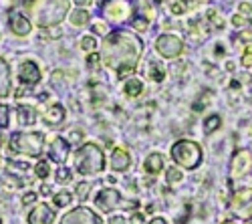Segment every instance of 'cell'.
Masks as SVG:
<instances>
[{
	"instance_id": "cell-1",
	"label": "cell",
	"mask_w": 252,
	"mask_h": 224,
	"mask_svg": "<svg viewBox=\"0 0 252 224\" xmlns=\"http://www.w3.org/2000/svg\"><path fill=\"white\" fill-rule=\"evenodd\" d=\"M103 49V59L107 61L109 67L117 69L119 79H123L135 71L137 61L143 53V43L129 31H113L105 38Z\"/></svg>"
},
{
	"instance_id": "cell-2",
	"label": "cell",
	"mask_w": 252,
	"mask_h": 224,
	"mask_svg": "<svg viewBox=\"0 0 252 224\" xmlns=\"http://www.w3.org/2000/svg\"><path fill=\"white\" fill-rule=\"evenodd\" d=\"M105 168V156L99 146L95 144H85L75 152V170L83 176L99 174Z\"/></svg>"
},
{
	"instance_id": "cell-3",
	"label": "cell",
	"mask_w": 252,
	"mask_h": 224,
	"mask_svg": "<svg viewBox=\"0 0 252 224\" xmlns=\"http://www.w3.org/2000/svg\"><path fill=\"white\" fill-rule=\"evenodd\" d=\"M172 160L176 161L178 166L186 168V170H196L202 164V148L196 144V141L190 139H180L172 146L170 150Z\"/></svg>"
},
{
	"instance_id": "cell-4",
	"label": "cell",
	"mask_w": 252,
	"mask_h": 224,
	"mask_svg": "<svg viewBox=\"0 0 252 224\" xmlns=\"http://www.w3.org/2000/svg\"><path fill=\"white\" fill-rule=\"evenodd\" d=\"M45 148V135L38 131H16L10 135V150L25 156H40Z\"/></svg>"
},
{
	"instance_id": "cell-5",
	"label": "cell",
	"mask_w": 252,
	"mask_h": 224,
	"mask_svg": "<svg viewBox=\"0 0 252 224\" xmlns=\"http://www.w3.org/2000/svg\"><path fill=\"white\" fill-rule=\"evenodd\" d=\"M69 12V0H47L36 10V25L38 27H55Z\"/></svg>"
},
{
	"instance_id": "cell-6",
	"label": "cell",
	"mask_w": 252,
	"mask_h": 224,
	"mask_svg": "<svg viewBox=\"0 0 252 224\" xmlns=\"http://www.w3.org/2000/svg\"><path fill=\"white\" fill-rule=\"evenodd\" d=\"M230 208L238 218L252 220V188H242L236 190L230 200Z\"/></svg>"
},
{
	"instance_id": "cell-7",
	"label": "cell",
	"mask_w": 252,
	"mask_h": 224,
	"mask_svg": "<svg viewBox=\"0 0 252 224\" xmlns=\"http://www.w3.org/2000/svg\"><path fill=\"white\" fill-rule=\"evenodd\" d=\"M95 206L101 208L103 212H111L115 208H121V206H127V208H133L137 206V202H125L121 198V194L117 190H101L99 196L95 198Z\"/></svg>"
},
{
	"instance_id": "cell-8",
	"label": "cell",
	"mask_w": 252,
	"mask_h": 224,
	"mask_svg": "<svg viewBox=\"0 0 252 224\" xmlns=\"http://www.w3.org/2000/svg\"><path fill=\"white\" fill-rule=\"evenodd\" d=\"M156 49L161 57L165 59H176L182 55L184 51V43H182V38L176 36V34H161L158 40H156Z\"/></svg>"
},
{
	"instance_id": "cell-9",
	"label": "cell",
	"mask_w": 252,
	"mask_h": 224,
	"mask_svg": "<svg viewBox=\"0 0 252 224\" xmlns=\"http://www.w3.org/2000/svg\"><path fill=\"white\" fill-rule=\"evenodd\" d=\"M103 14L107 16V20L111 23H121V20H127L131 14V4L127 0H107L103 4Z\"/></svg>"
},
{
	"instance_id": "cell-10",
	"label": "cell",
	"mask_w": 252,
	"mask_h": 224,
	"mask_svg": "<svg viewBox=\"0 0 252 224\" xmlns=\"http://www.w3.org/2000/svg\"><path fill=\"white\" fill-rule=\"evenodd\" d=\"M61 224H101V218L95 212H91L89 208L81 206V208L71 210L65 218L61 220Z\"/></svg>"
},
{
	"instance_id": "cell-11",
	"label": "cell",
	"mask_w": 252,
	"mask_h": 224,
	"mask_svg": "<svg viewBox=\"0 0 252 224\" xmlns=\"http://www.w3.org/2000/svg\"><path fill=\"white\" fill-rule=\"evenodd\" d=\"M252 166V154L246 152V150H240L234 154V160H232V166H230V176L232 178H240L248 172V168Z\"/></svg>"
},
{
	"instance_id": "cell-12",
	"label": "cell",
	"mask_w": 252,
	"mask_h": 224,
	"mask_svg": "<svg viewBox=\"0 0 252 224\" xmlns=\"http://www.w3.org/2000/svg\"><path fill=\"white\" fill-rule=\"evenodd\" d=\"M18 79L23 81L25 85H36L40 81V69L32 61H23L18 69Z\"/></svg>"
},
{
	"instance_id": "cell-13",
	"label": "cell",
	"mask_w": 252,
	"mask_h": 224,
	"mask_svg": "<svg viewBox=\"0 0 252 224\" xmlns=\"http://www.w3.org/2000/svg\"><path fill=\"white\" fill-rule=\"evenodd\" d=\"M8 27L10 31L16 34V36H27L31 32V20L25 16V14H20V12H10V18H8Z\"/></svg>"
},
{
	"instance_id": "cell-14",
	"label": "cell",
	"mask_w": 252,
	"mask_h": 224,
	"mask_svg": "<svg viewBox=\"0 0 252 224\" xmlns=\"http://www.w3.org/2000/svg\"><path fill=\"white\" fill-rule=\"evenodd\" d=\"M53 220H55V212L47 204L36 206L29 214V224H53Z\"/></svg>"
},
{
	"instance_id": "cell-15",
	"label": "cell",
	"mask_w": 252,
	"mask_h": 224,
	"mask_svg": "<svg viewBox=\"0 0 252 224\" xmlns=\"http://www.w3.org/2000/svg\"><path fill=\"white\" fill-rule=\"evenodd\" d=\"M69 144L63 137H55V141H53V146L49 148V156H51V160L53 161H57V164L61 166L63 161L67 160V156H69Z\"/></svg>"
},
{
	"instance_id": "cell-16",
	"label": "cell",
	"mask_w": 252,
	"mask_h": 224,
	"mask_svg": "<svg viewBox=\"0 0 252 224\" xmlns=\"http://www.w3.org/2000/svg\"><path fill=\"white\" fill-rule=\"evenodd\" d=\"M129 166H131V158H129L127 150L117 148L111 156V168L117 172H125V170H129Z\"/></svg>"
},
{
	"instance_id": "cell-17",
	"label": "cell",
	"mask_w": 252,
	"mask_h": 224,
	"mask_svg": "<svg viewBox=\"0 0 252 224\" xmlns=\"http://www.w3.org/2000/svg\"><path fill=\"white\" fill-rule=\"evenodd\" d=\"M8 93H10V67L0 57V97H6Z\"/></svg>"
},
{
	"instance_id": "cell-18",
	"label": "cell",
	"mask_w": 252,
	"mask_h": 224,
	"mask_svg": "<svg viewBox=\"0 0 252 224\" xmlns=\"http://www.w3.org/2000/svg\"><path fill=\"white\" fill-rule=\"evenodd\" d=\"M43 119H45V124H49V126H61L63 121H65V107L59 105V103L51 105Z\"/></svg>"
},
{
	"instance_id": "cell-19",
	"label": "cell",
	"mask_w": 252,
	"mask_h": 224,
	"mask_svg": "<svg viewBox=\"0 0 252 224\" xmlns=\"http://www.w3.org/2000/svg\"><path fill=\"white\" fill-rule=\"evenodd\" d=\"M143 168H145V172H148V174H159V172L163 170V156H161V154H152V156H148Z\"/></svg>"
},
{
	"instance_id": "cell-20",
	"label": "cell",
	"mask_w": 252,
	"mask_h": 224,
	"mask_svg": "<svg viewBox=\"0 0 252 224\" xmlns=\"http://www.w3.org/2000/svg\"><path fill=\"white\" fill-rule=\"evenodd\" d=\"M232 43H234L236 47H240L246 55H252V31L238 32V34L232 38Z\"/></svg>"
},
{
	"instance_id": "cell-21",
	"label": "cell",
	"mask_w": 252,
	"mask_h": 224,
	"mask_svg": "<svg viewBox=\"0 0 252 224\" xmlns=\"http://www.w3.org/2000/svg\"><path fill=\"white\" fill-rule=\"evenodd\" d=\"M18 121H20V126H32L34 121H36L34 109L29 107V105H20L18 107Z\"/></svg>"
},
{
	"instance_id": "cell-22",
	"label": "cell",
	"mask_w": 252,
	"mask_h": 224,
	"mask_svg": "<svg viewBox=\"0 0 252 224\" xmlns=\"http://www.w3.org/2000/svg\"><path fill=\"white\" fill-rule=\"evenodd\" d=\"M148 77H150V81H154V83H161L163 77H165V71H163L161 63H158V61H152L150 67H148Z\"/></svg>"
},
{
	"instance_id": "cell-23",
	"label": "cell",
	"mask_w": 252,
	"mask_h": 224,
	"mask_svg": "<svg viewBox=\"0 0 252 224\" xmlns=\"http://www.w3.org/2000/svg\"><path fill=\"white\" fill-rule=\"evenodd\" d=\"M123 91H125V95H127V97H137L143 91V83L139 79H129L127 83H125Z\"/></svg>"
},
{
	"instance_id": "cell-24",
	"label": "cell",
	"mask_w": 252,
	"mask_h": 224,
	"mask_svg": "<svg viewBox=\"0 0 252 224\" xmlns=\"http://www.w3.org/2000/svg\"><path fill=\"white\" fill-rule=\"evenodd\" d=\"M89 18H91L89 12H87V10H83V8L71 12V16H69V20H71V25H73V27H83V25H87V23H89Z\"/></svg>"
},
{
	"instance_id": "cell-25",
	"label": "cell",
	"mask_w": 252,
	"mask_h": 224,
	"mask_svg": "<svg viewBox=\"0 0 252 224\" xmlns=\"http://www.w3.org/2000/svg\"><path fill=\"white\" fill-rule=\"evenodd\" d=\"M220 126H222L220 115H210V117L204 119V129H206V133H214L216 129H220Z\"/></svg>"
},
{
	"instance_id": "cell-26",
	"label": "cell",
	"mask_w": 252,
	"mask_h": 224,
	"mask_svg": "<svg viewBox=\"0 0 252 224\" xmlns=\"http://www.w3.org/2000/svg\"><path fill=\"white\" fill-rule=\"evenodd\" d=\"M71 200H73V194L71 192H59V194H55V198H53V202H55V206H59V208H65V206H69L71 204Z\"/></svg>"
},
{
	"instance_id": "cell-27",
	"label": "cell",
	"mask_w": 252,
	"mask_h": 224,
	"mask_svg": "<svg viewBox=\"0 0 252 224\" xmlns=\"http://www.w3.org/2000/svg\"><path fill=\"white\" fill-rule=\"evenodd\" d=\"M206 20H210V23H212L216 29H222L224 27V20H222V16L214 10V8H210L208 12H206Z\"/></svg>"
},
{
	"instance_id": "cell-28",
	"label": "cell",
	"mask_w": 252,
	"mask_h": 224,
	"mask_svg": "<svg viewBox=\"0 0 252 224\" xmlns=\"http://www.w3.org/2000/svg\"><path fill=\"white\" fill-rule=\"evenodd\" d=\"M10 124V109L0 103V129H6Z\"/></svg>"
},
{
	"instance_id": "cell-29",
	"label": "cell",
	"mask_w": 252,
	"mask_h": 224,
	"mask_svg": "<svg viewBox=\"0 0 252 224\" xmlns=\"http://www.w3.org/2000/svg\"><path fill=\"white\" fill-rule=\"evenodd\" d=\"M81 49L83 51H87V53H93L97 49V40L93 36H83L81 38Z\"/></svg>"
},
{
	"instance_id": "cell-30",
	"label": "cell",
	"mask_w": 252,
	"mask_h": 224,
	"mask_svg": "<svg viewBox=\"0 0 252 224\" xmlns=\"http://www.w3.org/2000/svg\"><path fill=\"white\" fill-rule=\"evenodd\" d=\"M165 176H167V184H178V182H182V172L178 168H170Z\"/></svg>"
},
{
	"instance_id": "cell-31",
	"label": "cell",
	"mask_w": 252,
	"mask_h": 224,
	"mask_svg": "<svg viewBox=\"0 0 252 224\" xmlns=\"http://www.w3.org/2000/svg\"><path fill=\"white\" fill-rule=\"evenodd\" d=\"M89 192H91V184H87V182H81V184L77 186V196H79V200H87Z\"/></svg>"
},
{
	"instance_id": "cell-32",
	"label": "cell",
	"mask_w": 252,
	"mask_h": 224,
	"mask_svg": "<svg viewBox=\"0 0 252 224\" xmlns=\"http://www.w3.org/2000/svg\"><path fill=\"white\" fill-rule=\"evenodd\" d=\"M57 182H61V184H69L71 182V172L65 170V168H59L57 170Z\"/></svg>"
},
{
	"instance_id": "cell-33",
	"label": "cell",
	"mask_w": 252,
	"mask_h": 224,
	"mask_svg": "<svg viewBox=\"0 0 252 224\" xmlns=\"http://www.w3.org/2000/svg\"><path fill=\"white\" fill-rule=\"evenodd\" d=\"M34 172H36L38 178H47L49 176V164H47V161H40V164L34 168Z\"/></svg>"
},
{
	"instance_id": "cell-34",
	"label": "cell",
	"mask_w": 252,
	"mask_h": 224,
	"mask_svg": "<svg viewBox=\"0 0 252 224\" xmlns=\"http://www.w3.org/2000/svg\"><path fill=\"white\" fill-rule=\"evenodd\" d=\"M133 29L139 31V32L148 31V20H145V18H137V20H133Z\"/></svg>"
},
{
	"instance_id": "cell-35",
	"label": "cell",
	"mask_w": 252,
	"mask_h": 224,
	"mask_svg": "<svg viewBox=\"0 0 252 224\" xmlns=\"http://www.w3.org/2000/svg\"><path fill=\"white\" fill-rule=\"evenodd\" d=\"M36 200V194L34 192H27L25 196H23V204L27 206V204H32V202Z\"/></svg>"
},
{
	"instance_id": "cell-36",
	"label": "cell",
	"mask_w": 252,
	"mask_h": 224,
	"mask_svg": "<svg viewBox=\"0 0 252 224\" xmlns=\"http://www.w3.org/2000/svg\"><path fill=\"white\" fill-rule=\"evenodd\" d=\"M97 63H99V55H97V53H91V55L87 57V65H89V67H97Z\"/></svg>"
},
{
	"instance_id": "cell-37",
	"label": "cell",
	"mask_w": 252,
	"mask_h": 224,
	"mask_svg": "<svg viewBox=\"0 0 252 224\" xmlns=\"http://www.w3.org/2000/svg\"><path fill=\"white\" fill-rule=\"evenodd\" d=\"M93 31L97 32V34H107L109 31H107V27H105L103 23H97V25H93Z\"/></svg>"
},
{
	"instance_id": "cell-38",
	"label": "cell",
	"mask_w": 252,
	"mask_h": 224,
	"mask_svg": "<svg viewBox=\"0 0 252 224\" xmlns=\"http://www.w3.org/2000/svg\"><path fill=\"white\" fill-rule=\"evenodd\" d=\"M238 10H240L242 14H252V4H250V2H240Z\"/></svg>"
},
{
	"instance_id": "cell-39",
	"label": "cell",
	"mask_w": 252,
	"mask_h": 224,
	"mask_svg": "<svg viewBox=\"0 0 252 224\" xmlns=\"http://www.w3.org/2000/svg\"><path fill=\"white\" fill-rule=\"evenodd\" d=\"M244 23H246V18H244L242 14H234V16H232V25H234V27H242Z\"/></svg>"
},
{
	"instance_id": "cell-40",
	"label": "cell",
	"mask_w": 252,
	"mask_h": 224,
	"mask_svg": "<svg viewBox=\"0 0 252 224\" xmlns=\"http://www.w3.org/2000/svg\"><path fill=\"white\" fill-rule=\"evenodd\" d=\"M184 10H186V6H184L182 2H174V4H172V12H174V14H182Z\"/></svg>"
},
{
	"instance_id": "cell-41",
	"label": "cell",
	"mask_w": 252,
	"mask_h": 224,
	"mask_svg": "<svg viewBox=\"0 0 252 224\" xmlns=\"http://www.w3.org/2000/svg\"><path fill=\"white\" fill-rule=\"evenodd\" d=\"M109 224H127V220H125L123 216H113V218L109 220Z\"/></svg>"
},
{
	"instance_id": "cell-42",
	"label": "cell",
	"mask_w": 252,
	"mask_h": 224,
	"mask_svg": "<svg viewBox=\"0 0 252 224\" xmlns=\"http://www.w3.org/2000/svg\"><path fill=\"white\" fill-rule=\"evenodd\" d=\"M81 137H83V133H81V131H73V133H71V141H73V144H79Z\"/></svg>"
},
{
	"instance_id": "cell-43",
	"label": "cell",
	"mask_w": 252,
	"mask_h": 224,
	"mask_svg": "<svg viewBox=\"0 0 252 224\" xmlns=\"http://www.w3.org/2000/svg\"><path fill=\"white\" fill-rule=\"evenodd\" d=\"M242 63H244V67H252V55H244Z\"/></svg>"
},
{
	"instance_id": "cell-44",
	"label": "cell",
	"mask_w": 252,
	"mask_h": 224,
	"mask_svg": "<svg viewBox=\"0 0 252 224\" xmlns=\"http://www.w3.org/2000/svg\"><path fill=\"white\" fill-rule=\"evenodd\" d=\"M131 224H143V216L141 214H133L131 216Z\"/></svg>"
},
{
	"instance_id": "cell-45",
	"label": "cell",
	"mask_w": 252,
	"mask_h": 224,
	"mask_svg": "<svg viewBox=\"0 0 252 224\" xmlns=\"http://www.w3.org/2000/svg\"><path fill=\"white\" fill-rule=\"evenodd\" d=\"M73 2H75L77 6H89V4L93 2V0H73Z\"/></svg>"
},
{
	"instance_id": "cell-46",
	"label": "cell",
	"mask_w": 252,
	"mask_h": 224,
	"mask_svg": "<svg viewBox=\"0 0 252 224\" xmlns=\"http://www.w3.org/2000/svg\"><path fill=\"white\" fill-rule=\"evenodd\" d=\"M216 57H224V47L222 45L216 47Z\"/></svg>"
},
{
	"instance_id": "cell-47",
	"label": "cell",
	"mask_w": 252,
	"mask_h": 224,
	"mask_svg": "<svg viewBox=\"0 0 252 224\" xmlns=\"http://www.w3.org/2000/svg\"><path fill=\"white\" fill-rule=\"evenodd\" d=\"M61 77H63V73H57V71H55V73H53V83H59Z\"/></svg>"
},
{
	"instance_id": "cell-48",
	"label": "cell",
	"mask_w": 252,
	"mask_h": 224,
	"mask_svg": "<svg viewBox=\"0 0 252 224\" xmlns=\"http://www.w3.org/2000/svg\"><path fill=\"white\" fill-rule=\"evenodd\" d=\"M150 224H167V222H165L163 218H154V220H152Z\"/></svg>"
},
{
	"instance_id": "cell-49",
	"label": "cell",
	"mask_w": 252,
	"mask_h": 224,
	"mask_svg": "<svg viewBox=\"0 0 252 224\" xmlns=\"http://www.w3.org/2000/svg\"><path fill=\"white\" fill-rule=\"evenodd\" d=\"M230 87H232V89H240V83H238V81L234 79V81H232V83H230Z\"/></svg>"
},
{
	"instance_id": "cell-50",
	"label": "cell",
	"mask_w": 252,
	"mask_h": 224,
	"mask_svg": "<svg viewBox=\"0 0 252 224\" xmlns=\"http://www.w3.org/2000/svg\"><path fill=\"white\" fill-rule=\"evenodd\" d=\"M226 69L228 71H234V63H232V61H228V63H226Z\"/></svg>"
},
{
	"instance_id": "cell-51",
	"label": "cell",
	"mask_w": 252,
	"mask_h": 224,
	"mask_svg": "<svg viewBox=\"0 0 252 224\" xmlns=\"http://www.w3.org/2000/svg\"><path fill=\"white\" fill-rule=\"evenodd\" d=\"M222 224H232V222H222Z\"/></svg>"
},
{
	"instance_id": "cell-52",
	"label": "cell",
	"mask_w": 252,
	"mask_h": 224,
	"mask_svg": "<svg viewBox=\"0 0 252 224\" xmlns=\"http://www.w3.org/2000/svg\"><path fill=\"white\" fill-rule=\"evenodd\" d=\"M25 2H32V0H25Z\"/></svg>"
},
{
	"instance_id": "cell-53",
	"label": "cell",
	"mask_w": 252,
	"mask_h": 224,
	"mask_svg": "<svg viewBox=\"0 0 252 224\" xmlns=\"http://www.w3.org/2000/svg\"><path fill=\"white\" fill-rule=\"evenodd\" d=\"M248 224H252V222H248Z\"/></svg>"
}]
</instances>
